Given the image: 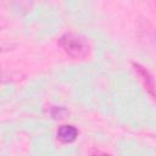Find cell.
<instances>
[{"label": "cell", "mask_w": 156, "mask_h": 156, "mask_svg": "<svg viewBox=\"0 0 156 156\" xmlns=\"http://www.w3.org/2000/svg\"><path fill=\"white\" fill-rule=\"evenodd\" d=\"M68 115V111L65 108V107H52L51 108V116L56 119H62V118H66V116Z\"/></svg>", "instance_id": "obj_4"}, {"label": "cell", "mask_w": 156, "mask_h": 156, "mask_svg": "<svg viewBox=\"0 0 156 156\" xmlns=\"http://www.w3.org/2000/svg\"><path fill=\"white\" fill-rule=\"evenodd\" d=\"M58 46L72 58L84 60L88 57L90 46L88 41L74 33H66L58 38Z\"/></svg>", "instance_id": "obj_1"}, {"label": "cell", "mask_w": 156, "mask_h": 156, "mask_svg": "<svg viewBox=\"0 0 156 156\" xmlns=\"http://www.w3.org/2000/svg\"><path fill=\"white\" fill-rule=\"evenodd\" d=\"M90 156H110V155L108 154H105V152H101V151H95Z\"/></svg>", "instance_id": "obj_5"}, {"label": "cell", "mask_w": 156, "mask_h": 156, "mask_svg": "<svg viewBox=\"0 0 156 156\" xmlns=\"http://www.w3.org/2000/svg\"><path fill=\"white\" fill-rule=\"evenodd\" d=\"M133 68H134L135 73L138 74V77L140 78V80H141L143 85L145 87L146 91H147L154 99H156V83H155V79L152 78L151 73H150L144 66H141L140 63L133 62Z\"/></svg>", "instance_id": "obj_2"}, {"label": "cell", "mask_w": 156, "mask_h": 156, "mask_svg": "<svg viewBox=\"0 0 156 156\" xmlns=\"http://www.w3.org/2000/svg\"><path fill=\"white\" fill-rule=\"evenodd\" d=\"M77 136H78V130L73 126L65 124L57 129V138L62 143H72L77 139Z\"/></svg>", "instance_id": "obj_3"}]
</instances>
